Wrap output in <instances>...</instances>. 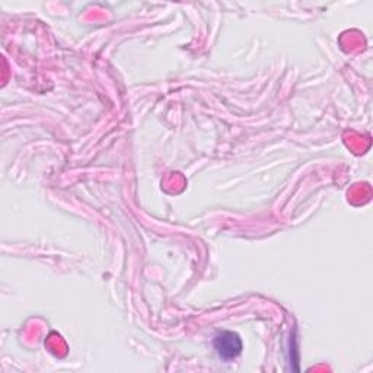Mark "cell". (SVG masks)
<instances>
[{"label":"cell","instance_id":"6da1fadb","mask_svg":"<svg viewBox=\"0 0 373 373\" xmlns=\"http://www.w3.org/2000/svg\"><path fill=\"white\" fill-rule=\"evenodd\" d=\"M214 347L222 359L230 360L236 357L242 350V341L238 334L234 332H222L219 334L214 340Z\"/></svg>","mask_w":373,"mask_h":373}]
</instances>
